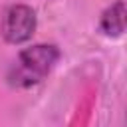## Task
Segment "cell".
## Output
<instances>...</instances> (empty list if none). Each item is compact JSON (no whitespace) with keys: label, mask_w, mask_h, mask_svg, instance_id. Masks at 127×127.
Returning a JSON list of instances; mask_svg holds the SVG:
<instances>
[{"label":"cell","mask_w":127,"mask_h":127,"mask_svg":"<svg viewBox=\"0 0 127 127\" xmlns=\"http://www.w3.org/2000/svg\"><path fill=\"white\" fill-rule=\"evenodd\" d=\"M36 30V14L30 6L16 4L4 12L2 18V36L10 44H22L32 38Z\"/></svg>","instance_id":"cell-2"},{"label":"cell","mask_w":127,"mask_h":127,"mask_svg":"<svg viewBox=\"0 0 127 127\" xmlns=\"http://www.w3.org/2000/svg\"><path fill=\"white\" fill-rule=\"evenodd\" d=\"M127 28V4L115 2L101 16V30L107 36H119Z\"/></svg>","instance_id":"cell-3"},{"label":"cell","mask_w":127,"mask_h":127,"mask_svg":"<svg viewBox=\"0 0 127 127\" xmlns=\"http://www.w3.org/2000/svg\"><path fill=\"white\" fill-rule=\"evenodd\" d=\"M58 48L48 44H38L24 50L18 56V65L14 67V83L18 85H34L42 81L52 65L58 62Z\"/></svg>","instance_id":"cell-1"}]
</instances>
